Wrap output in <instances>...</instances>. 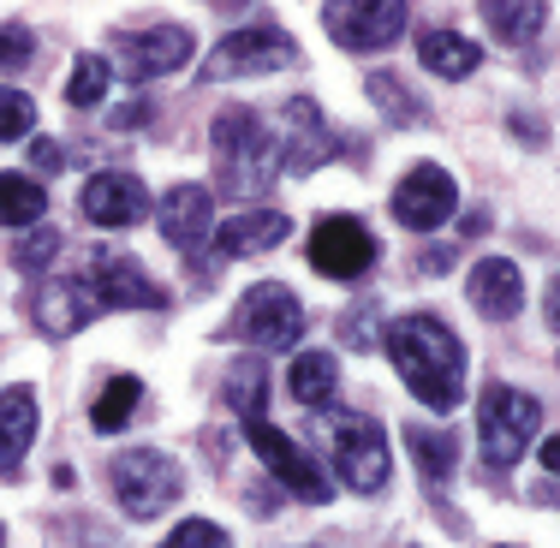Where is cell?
I'll list each match as a JSON object with an SVG mask.
<instances>
[{
  "label": "cell",
  "mask_w": 560,
  "mask_h": 548,
  "mask_svg": "<svg viewBox=\"0 0 560 548\" xmlns=\"http://www.w3.org/2000/svg\"><path fill=\"white\" fill-rule=\"evenodd\" d=\"M388 358L399 382L430 411H453L465 399V346L442 316H394L388 323Z\"/></svg>",
  "instance_id": "1"
},
{
  "label": "cell",
  "mask_w": 560,
  "mask_h": 548,
  "mask_svg": "<svg viewBox=\"0 0 560 548\" xmlns=\"http://www.w3.org/2000/svg\"><path fill=\"white\" fill-rule=\"evenodd\" d=\"M209 143H215V179L233 197H257L275 185L280 173V138L262 126L257 108H226L215 126H209Z\"/></svg>",
  "instance_id": "2"
},
{
  "label": "cell",
  "mask_w": 560,
  "mask_h": 548,
  "mask_svg": "<svg viewBox=\"0 0 560 548\" xmlns=\"http://www.w3.org/2000/svg\"><path fill=\"white\" fill-rule=\"evenodd\" d=\"M542 430V406L530 394H518V387H483V406H477V441H483V459L506 471V465L525 459V447L537 441Z\"/></svg>",
  "instance_id": "3"
},
{
  "label": "cell",
  "mask_w": 560,
  "mask_h": 548,
  "mask_svg": "<svg viewBox=\"0 0 560 548\" xmlns=\"http://www.w3.org/2000/svg\"><path fill=\"white\" fill-rule=\"evenodd\" d=\"M108 477H114V494H119V506H126L131 518H155V513H167V506L185 494V471L167 459L162 447L119 453Z\"/></svg>",
  "instance_id": "4"
},
{
  "label": "cell",
  "mask_w": 560,
  "mask_h": 548,
  "mask_svg": "<svg viewBox=\"0 0 560 548\" xmlns=\"http://www.w3.org/2000/svg\"><path fill=\"white\" fill-rule=\"evenodd\" d=\"M304 328H311L304 299L292 287H280V280L250 287L245 304H238V334H245V346H257V352H292V346L304 340Z\"/></svg>",
  "instance_id": "5"
},
{
  "label": "cell",
  "mask_w": 560,
  "mask_h": 548,
  "mask_svg": "<svg viewBox=\"0 0 560 548\" xmlns=\"http://www.w3.org/2000/svg\"><path fill=\"white\" fill-rule=\"evenodd\" d=\"M292 60H299V43L280 24H245V31H233L226 43L209 48L203 78L209 84H226V78H250V72H280Z\"/></svg>",
  "instance_id": "6"
},
{
  "label": "cell",
  "mask_w": 560,
  "mask_h": 548,
  "mask_svg": "<svg viewBox=\"0 0 560 548\" xmlns=\"http://www.w3.org/2000/svg\"><path fill=\"white\" fill-rule=\"evenodd\" d=\"M406 19H411V7H399V0H335V7H323L328 36L340 48H352V55H376V48L399 43Z\"/></svg>",
  "instance_id": "7"
},
{
  "label": "cell",
  "mask_w": 560,
  "mask_h": 548,
  "mask_svg": "<svg viewBox=\"0 0 560 548\" xmlns=\"http://www.w3.org/2000/svg\"><path fill=\"white\" fill-rule=\"evenodd\" d=\"M328 441H335V471H340L346 489H358V494L388 489V471H394L388 435H382L370 418H352V411H346L335 430H328Z\"/></svg>",
  "instance_id": "8"
},
{
  "label": "cell",
  "mask_w": 560,
  "mask_h": 548,
  "mask_svg": "<svg viewBox=\"0 0 560 548\" xmlns=\"http://www.w3.org/2000/svg\"><path fill=\"white\" fill-rule=\"evenodd\" d=\"M90 292H96L102 311H162L167 292L150 280V269H143L131 250H90Z\"/></svg>",
  "instance_id": "9"
},
{
  "label": "cell",
  "mask_w": 560,
  "mask_h": 548,
  "mask_svg": "<svg viewBox=\"0 0 560 548\" xmlns=\"http://www.w3.org/2000/svg\"><path fill=\"white\" fill-rule=\"evenodd\" d=\"M245 441H250V453H257V459L275 471L280 489H292L299 501H328V477L316 471L311 453H304L287 430H275L269 418H250V423H245Z\"/></svg>",
  "instance_id": "10"
},
{
  "label": "cell",
  "mask_w": 560,
  "mask_h": 548,
  "mask_svg": "<svg viewBox=\"0 0 560 548\" xmlns=\"http://www.w3.org/2000/svg\"><path fill=\"white\" fill-rule=\"evenodd\" d=\"M453 209H459V185H453V173L435 167V162L411 167L406 179L394 185V221L411 226V233H435L442 221H453Z\"/></svg>",
  "instance_id": "11"
},
{
  "label": "cell",
  "mask_w": 560,
  "mask_h": 548,
  "mask_svg": "<svg viewBox=\"0 0 560 548\" xmlns=\"http://www.w3.org/2000/svg\"><path fill=\"white\" fill-rule=\"evenodd\" d=\"M370 263H376V238H370L364 221H352V215L316 221V233H311V269H316V275H328V280H358Z\"/></svg>",
  "instance_id": "12"
},
{
  "label": "cell",
  "mask_w": 560,
  "mask_h": 548,
  "mask_svg": "<svg viewBox=\"0 0 560 548\" xmlns=\"http://www.w3.org/2000/svg\"><path fill=\"white\" fill-rule=\"evenodd\" d=\"M114 60L131 78H162L191 60V31L185 24H143V31H114Z\"/></svg>",
  "instance_id": "13"
},
{
  "label": "cell",
  "mask_w": 560,
  "mask_h": 548,
  "mask_svg": "<svg viewBox=\"0 0 560 548\" xmlns=\"http://www.w3.org/2000/svg\"><path fill=\"white\" fill-rule=\"evenodd\" d=\"M280 114H287L280 119V173H316L328 155L340 150V138L328 131V119H323V108H316L311 96L287 102Z\"/></svg>",
  "instance_id": "14"
},
{
  "label": "cell",
  "mask_w": 560,
  "mask_h": 548,
  "mask_svg": "<svg viewBox=\"0 0 560 548\" xmlns=\"http://www.w3.org/2000/svg\"><path fill=\"white\" fill-rule=\"evenodd\" d=\"M155 226H162L167 245L203 250L215 238V197H209V185H173L162 203H155Z\"/></svg>",
  "instance_id": "15"
},
{
  "label": "cell",
  "mask_w": 560,
  "mask_h": 548,
  "mask_svg": "<svg viewBox=\"0 0 560 548\" xmlns=\"http://www.w3.org/2000/svg\"><path fill=\"white\" fill-rule=\"evenodd\" d=\"M78 203H84V215L96 226H138L143 215H150V191H143V179L138 173H119V167L90 173Z\"/></svg>",
  "instance_id": "16"
},
{
  "label": "cell",
  "mask_w": 560,
  "mask_h": 548,
  "mask_svg": "<svg viewBox=\"0 0 560 548\" xmlns=\"http://www.w3.org/2000/svg\"><path fill=\"white\" fill-rule=\"evenodd\" d=\"M96 316H102V304H96V292H90V280H48V287L31 292V323L43 334H55V340L90 328Z\"/></svg>",
  "instance_id": "17"
},
{
  "label": "cell",
  "mask_w": 560,
  "mask_h": 548,
  "mask_svg": "<svg viewBox=\"0 0 560 548\" xmlns=\"http://www.w3.org/2000/svg\"><path fill=\"white\" fill-rule=\"evenodd\" d=\"M465 292H471L477 316H489V323H513L518 304H525V275H518V263H506V257H477Z\"/></svg>",
  "instance_id": "18"
},
{
  "label": "cell",
  "mask_w": 560,
  "mask_h": 548,
  "mask_svg": "<svg viewBox=\"0 0 560 548\" xmlns=\"http://www.w3.org/2000/svg\"><path fill=\"white\" fill-rule=\"evenodd\" d=\"M292 233V221L280 215V209H238L233 221L215 226V257H257V250H275L280 238Z\"/></svg>",
  "instance_id": "19"
},
{
  "label": "cell",
  "mask_w": 560,
  "mask_h": 548,
  "mask_svg": "<svg viewBox=\"0 0 560 548\" xmlns=\"http://www.w3.org/2000/svg\"><path fill=\"white\" fill-rule=\"evenodd\" d=\"M31 441H36V394L31 387H7L0 394V477H19Z\"/></svg>",
  "instance_id": "20"
},
{
  "label": "cell",
  "mask_w": 560,
  "mask_h": 548,
  "mask_svg": "<svg viewBox=\"0 0 560 548\" xmlns=\"http://www.w3.org/2000/svg\"><path fill=\"white\" fill-rule=\"evenodd\" d=\"M287 394L299 399V406L323 411L328 399L340 394V364H335V352H299V358H292V370H287Z\"/></svg>",
  "instance_id": "21"
},
{
  "label": "cell",
  "mask_w": 560,
  "mask_h": 548,
  "mask_svg": "<svg viewBox=\"0 0 560 548\" xmlns=\"http://www.w3.org/2000/svg\"><path fill=\"white\" fill-rule=\"evenodd\" d=\"M418 55H423V66H430L435 78H471L477 66H483L477 43H465V36H453V31H423Z\"/></svg>",
  "instance_id": "22"
},
{
  "label": "cell",
  "mask_w": 560,
  "mask_h": 548,
  "mask_svg": "<svg viewBox=\"0 0 560 548\" xmlns=\"http://www.w3.org/2000/svg\"><path fill=\"white\" fill-rule=\"evenodd\" d=\"M542 19H549V7L542 0H483V24L501 36V43H530V36L542 31Z\"/></svg>",
  "instance_id": "23"
},
{
  "label": "cell",
  "mask_w": 560,
  "mask_h": 548,
  "mask_svg": "<svg viewBox=\"0 0 560 548\" xmlns=\"http://www.w3.org/2000/svg\"><path fill=\"white\" fill-rule=\"evenodd\" d=\"M48 191L31 173H0V226H43Z\"/></svg>",
  "instance_id": "24"
},
{
  "label": "cell",
  "mask_w": 560,
  "mask_h": 548,
  "mask_svg": "<svg viewBox=\"0 0 560 548\" xmlns=\"http://www.w3.org/2000/svg\"><path fill=\"white\" fill-rule=\"evenodd\" d=\"M138 399H143L138 376H114L108 387H102V399L90 406V423H96V430H126L131 411H138Z\"/></svg>",
  "instance_id": "25"
},
{
  "label": "cell",
  "mask_w": 560,
  "mask_h": 548,
  "mask_svg": "<svg viewBox=\"0 0 560 548\" xmlns=\"http://www.w3.org/2000/svg\"><path fill=\"white\" fill-rule=\"evenodd\" d=\"M108 60L102 55H84L72 66V78H66V102H72V108H96L102 96H108Z\"/></svg>",
  "instance_id": "26"
},
{
  "label": "cell",
  "mask_w": 560,
  "mask_h": 548,
  "mask_svg": "<svg viewBox=\"0 0 560 548\" xmlns=\"http://www.w3.org/2000/svg\"><path fill=\"white\" fill-rule=\"evenodd\" d=\"M226 406L245 411V423L262 418V364H257V358H245V364L226 370Z\"/></svg>",
  "instance_id": "27"
},
{
  "label": "cell",
  "mask_w": 560,
  "mask_h": 548,
  "mask_svg": "<svg viewBox=\"0 0 560 548\" xmlns=\"http://www.w3.org/2000/svg\"><path fill=\"white\" fill-rule=\"evenodd\" d=\"M31 126H36V102L24 96V90H7V84H0V143L31 138Z\"/></svg>",
  "instance_id": "28"
},
{
  "label": "cell",
  "mask_w": 560,
  "mask_h": 548,
  "mask_svg": "<svg viewBox=\"0 0 560 548\" xmlns=\"http://www.w3.org/2000/svg\"><path fill=\"white\" fill-rule=\"evenodd\" d=\"M60 250V226H31V233H24V245L12 250V263H19L24 275H36V269H48V257H55Z\"/></svg>",
  "instance_id": "29"
},
{
  "label": "cell",
  "mask_w": 560,
  "mask_h": 548,
  "mask_svg": "<svg viewBox=\"0 0 560 548\" xmlns=\"http://www.w3.org/2000/svg\"><path fill=\"white\" fill-rule=\"evenodd\" d=\"M162 548H233V537H226L215 518H185V525L173 530Z\"/></svg>",
  "instance_id": "30"
},
{
  "label": "cell",
  "mask_w": 560,
  "mask_h": 548,
  "mask_svg": "<svg viewBox=\"0 0 560 548\" xmlns=\"http://www.w3.org/2000/svg\"><path fill=\"white\" fill-rule=\"evenodd\" d=\"M411 447H418V465L430 477H447L453 471V435H423V430H411Z\"/></svg>",
  "instance_id": "31"
},
{
  "label": "cell",
  "mask_w": 560,
  "mask_h": 548,
  "mask_svg": "<svg viewBox=\"0 0 560 548\" xmlns=\"http://www.w3.org/2000/svg\"><path fill=\"white\" fill-rule=\"evenodd\" d=\"M31 55H36V36L24 31V24H0V72L31 66Z\"/></svg>",
  "instance_id": "32"
},
{
  "label": "cell",
  "mask_w": 560,
  "mask_h": 548,
  "mask_svg": "<svg viewBox=\"0 0 560 548\" xmlns=\"http://www.w3.org/2000/svg\"><path fill=\"white\" fill-rule=\"evenodd\" d=\"M370 96H376L382 102V108H399L394 119H399V126H411V119H418V102H411L406 96V90H399L394 84V78H370Z\"/></svg>",
  "instance_id": "33"
},
{
  "label": "cell",
  "mask_w": 560,
  "mask_h": 548,
  "mask_svg": "<svg viewBox=\"0 0 560 548\" xmlns=\"http://www.w3.org/2000/svg\"><path fill=\"white\" fill-rule=\"evenodd\" d=\"M31 162H36V167H43V173H60V167H66V150H60V143H55V138H36V150H31Z\"/></svg>",
  "instance_id": "34"
},
{
  "label": "cell",
  "mask_w": 560,
  "mask_h": 548,
  "mask_svg": "<svg viewBox=\"0 0 560 548\" xmlns=\"http://www.w3.org/2000/svg\"><path fill=\"white\" fill-rule=\"evenodd\" d=\"M537 459H542V471H555V477H560V435L542 441V447H537Z\"/></svg>",
  "instance_id": "35"
},
{
  "label": "cell",
  "mask_w": 560,
  "mask_h": 548,
  "mask_svg": "<svg viewBox=\"0 0 560 548\" xmlns=\"http://www.w3.org/2000/svg\"><path fill=\"white\" fill-rule=\"evenodd\" d=\"M542 316H549V323L560 328V275L549 280V299H542Z\"/></svg>",
  "instance_id": "36"
},
{
  "label": "cell",
  "mask_w": 560,
  "mask_h": 548,
  "mask_svg": "<svg viewBox=\"0 0 560 548\" xmlns=\"http://www.w3.org/2000/svg\"><path fill=\"white\" fill-rule=\"evenodd\" d=\"M495 548H518V543H495Z\"/></svg>",
  "instance_id": "37"
},
{
  "label": "cell",
  "mask_w": 560,
  "mask_h": 548,
  "mask_svg": "<svg viewBox=\"0 0 560 548\" xmlns=\"http://www.w3.org/2000/svg\"><path fill=\"white\" fill-rule=\"evenodd\" d=\"M0 543H7V530H0Z\"/></svg>",
  "instance_id": "38"
}]
</instances>
